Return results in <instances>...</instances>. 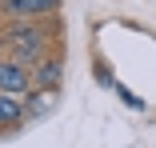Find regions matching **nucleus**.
Here are the masks:
<instances>
[{"mask_svg": "<svg viewBox=\"0 0 156 148\" xmlns=\"http://www.w3.org/2000/svg\"><path fill=\"white\" fill-rule=\"evenodd\" d=\"M28 84H32V76L24 72V64H16V60H0V92H8V96H24Z\"/></svg>", "mask_w": 156, "mask_h": 148, "instance_id": "obj_2", "label": "nucleus"}, {"mask_svg": "<svg viewBox=\"0 0 156 148\" xmlns=\"http://www.w3.org/2000/svg\"><path fill=\"white\" fill-rule=\"evenodd\" d=\"M60 0H4L8 16H40V12H56Z\"/></svg>", "mask_w": 156, "mask_h": 148, "instance_id": "obj_3", "label": "nucleus"}, {"mask_svg": "<svg viewBox=\"0 0 156 148\" xmlns=\"http://www.w3.org/2000/svg\"><path fill=\"white\" fill-rule=\"evenodd\" d=\"M36 84H40V88H56V84H60V60H44V64L36 68Z\"/></svg>", "mask_w": 156, "mask_h": 148, "instance_id": "obj_5", "label": "nucleus"}, {"mask_svg": "<svg viewBox=\"0 0 156 148\" xmlns=\"http://www.w3.org/2000/svg\"><path fill=\"white\" fill-rule=\"evenodd\" d=\"M4 40H8L12 56H20V60H36V56L44 52V32H36L32 24H16V28H8Z\"/></svg>", "mask_w": 156, "mask_h": 148, "instance_id": "obj_1", "label": "nucleus"}, {"mask_svg": "<svg viewBox=\"0 0 156 148\" xmlns=\"http://www.w3.org/2000/svg\"><path fill=\"white\" fill-rule=\"evenodd\" d=\"M24 104H20V96H8V92H0V128H12V124H20L24 120Z\"/></svg>", "mask_w": 156, "mask_h": 148, "instance_id": "obj_4", "label": "nucleus"}]
</instances>
